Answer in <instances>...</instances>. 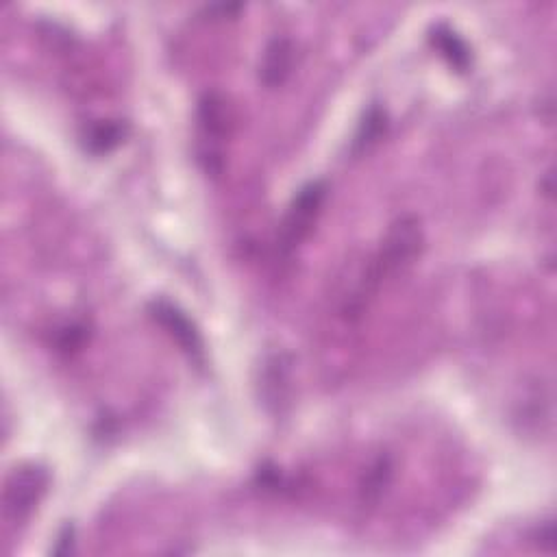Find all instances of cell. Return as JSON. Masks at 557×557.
<instances>
[{"instance_id": "1", "label": "cell", "mask_w": 557, "mask_h": 557, "mask_svg": "<svg viewBox=\"0 0 557 557\" xmlns=\"http://www.w3.org/2000/svg\"><path fill=\"white\" fill-rule=\"evenodd\" d=\"M423 244L425 235L416 216H403L394 220L386 238H383L377 257L373 259V266L368 270L362 290L366 292L370 288H377L386 277H392L396 272L412 266L414 259L423 251Z\"/></svg>"}, {"instance_id": "2", "label": "cell", "mask_w": 557, "mask_h": 557, "mask_svg": "<svg viewBox=\"0 0 557 557\" xmlns=\"http://www.w3.org/2000/svg\"><path fill=\"white\" fill-rule=\"evenodd\" d=\"M198 159H201L207 172L218 175L222 170V142H225L233 129V111L229 101L218 92H209L198 103Z\"/></svg>"}, {"instance_id": "3", "label": "cell", "mask_w": 557, "mask_h": 557, "mask_svg": "<svg viewBox=\"0 0 557 557\" xmlns=\"http://www.w3.org/2000/svg\"><path fill=\"white\" fill-rule=\"evenodd\" d=\"M51 484L48 470L37 464H22L11 470L3 490V516L11 527L29 521Z\"/></svg>"}, {"instance_id": "4", "label": "cell", "mask_w": 557, "mask_h": 557, "mask_svg": "<svg viewBox=\"0 0 557 557\" xmlns=\"http://www.w3.org/2000/svg\"><path fill=\"white\" fill-rule=\"evenodd\" d=\"M327 198V185L323 181H312L296 192L288 207V214L281 225V246L286 251H294L296 246L307 240L316 220L323 212Z\"/></svg>"}, {"instance_id": "5", "label": "cell", "mask_w": 557, "mask_h": 557, "mask_svg": "<svg viewBox=\"0 0 557 557\" xmlns=\"http://www.w3.org/2000/svg\"><path fill=\"white\" fill-rule=\"evenodd\" d=\"M148 312H151L155 323L159 327H164L168 336L181 346V351L190 355L192 362H196V364L205 362V344H203L201 333H198L192 320L185 316L177 305L159 299V301L151 303Z\"/></svg>"}, {"instance_id": "6", "label": "cell", "mask_w": 557, "mask_h": 557, "mask_svg": "<svg viewBox=\"0 0 557 557\" xmlns=\"http://www.w3.org/2000/svg\"><path fill=\"white\" fill-rule=\"evenodd\" d=\"M292 61H294V51L292 44L286 37H275L264 51L262 66H259V77H262L264 85L270 90L279 88V85L286 83L292 72Z\"/></svg>"}, {"instance_id": "7", "label": "cell", "mask_w": 557, "mask_h": 557, "mask_svg": "<svg viewBox=\"0 0 557 557\" xmlns=\"http://www.w3.org/2000/svg\"><path fill=\"white\" fill-rule=\"evenodd\" d=\"M127 138V125L122 122H111V120H101L94 122L83 133V148L90 155H107L118 148Z\"/></svg>"}, {"instance_id": "8", "label": "cell", "mask_w": 557, "mask_h": 557, "mask_svg": "<svg viewBox=\"0 0 557 557\" xmlns=\"http://www.w3.org/2000/svg\"><path fill=\"white\" fill-rule=\"evenodd\" d=\"M431 44L438 48L440 55L449 61V66L457 72H466L473 64V55H470L468 44L457 35L447 24H438L431 31Z\"/></svg>"}, {"instance_id": "9", "label": "cell", "mask_w": 557, "mask_h": 557, "mask_svg": "<svg viewBox=\"0 0 557 557\" xmlns=\"http://www.w3.org/2000/svg\"><path fill=\"white\" fill-rule=\"evenodd\" d=\"M392 481V462L388 455H381L375 464L366 470L362 481V503L364 505H377L383 497V492L388 490Z\"/></svg>"}, {"instance_id": "10", "label": "cell", "mask_w": 557, "mask_h": 557, "mask_svg": "<svg viewBox=\"0 0 557 557\" xmlns=\"http://www.w3.org/2000/svg\"><path fill=\"white\" fill-rule=\"evenodd\" d=\"M388 129V114L386 109H381L379 105H373L368 111L364 120L360 122V129L355 133L353 140V153H364L370 146H375L381 135Z\"/></svg>"}, {"instance_id": "11", "label": "cell", "mask_w": 557, "mask_h": 557, "mask_svg": "<svg viewBox=\"0 0 557 557\" xmlns=\"http://www.w3.org/2000/svg\"><path fill=\"white\" fill-rule=\"evenodd\" d=\"M536 544L542 549V551H547V553H553V544H555V529H553V523L547 521V523H542L538 529H536V536H534Z\"/></svg>"}, {"instance_id": "12", "label": "cell", "mask_w": 557, "mask_h": 557, "mask_svg": "<svg viewBox=\"0 0 557 557\" xmlns=\"http://www.w3.org/2000/svg\"><path fill=\"white\" fill-rule=\"evenodd\" d=\"M72 547H74V527L66 525L64 529H61V534L57 536L53 553L55 555H68V553H72Z\"/></svg>"}]
</instances>
